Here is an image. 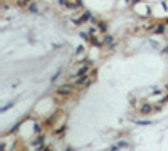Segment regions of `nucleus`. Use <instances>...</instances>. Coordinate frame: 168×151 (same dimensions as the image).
<instances>
[{
  "instance_id": "nucleus-1",
  "label": "nucleus",
  "mask_w": 168,
  "mask_h": 151,
  "mask_svg": "<svg viewBox=\"0 0 168 151\" xmlns=\"http://www.w3.org/2000/svg\"><path fill=\"white\" fill-rule=\"evenodd\" d=\"M72 92H74L72 86H60L59 89H57V94H59V96H71Z\"/></svg>"
},
{
  "instance_id": "nucleus-2",
  "label": "nucleus",
  "mask_w": 168,
  "mask_h": 151,
  "mask_svg": "<svg viewBox=\"0 0 168 151\" xmlns=\"http://www.w3.org/2000/svg\"><path fill=\"white\" fill-rule=\"evenodd\" d=\"M74 84H76V86H84V84H87V76H77Z\"/></svg>"
},
{
  "instance_id": "nucleus-3",
  "label": "nucleus",
  "mask_w": 168,
  "mask_h": 151,
  "mask_svg": "<svg viewBox=\"0 0 168 151\" xmlns=\"http://www.w3.org/2000/svg\"><path fill=\"white\" fill-rule=\"evenodd\" d=\"M89 71H91L89 66H82V67L77 71V76H87V74H89Z\"/></svg>"
},
{
  "instance_id": "nucleus-4",
  "label": "nucleus",
  "mask_w": 168,
  "mask_h": 151,
  "mask_svg": "<svg viewBox=\"0 0 168 151\" xmlns=\"http://www.w3.org/2000/svg\"><path fill=\"white\" fill-rule=\"evenodd\" d=\"M151 111H153V106H151V104L141 106V113H143V114H148V113H151Z\"/></svg>"
},
{
  "instance_id": "nucleus-5",
  "label": "nucleus",
  "mask_w": 168,
  "mask_h": 151,
  "mask_svg": "<svg viewBox=\"0 0 168 151\" xmlns=\"http://www.w3.org/2000/svg\"><path fill=\"white\" fill-rule=\"evenodd\" d=\"M89 19H91V14H89V12H84V14H82V17H81L79 20H76V22H77V24H82V22L89 20Z\"/></svg>"
},
{
  "instance_id": "nucleus-6",
  "label": "nucleus",
  "mask_w": 168,
  "mask_h": 151,
  "mask_svg": "<svg viewBox=\"0 0 168 151\" xmlns=\"http://www.w3.org/2000/svg\"><path fill=\"white\" fill-rule=\"evenodd\" d=\"M13 104H15V101H10V103H7V104H5V106H4V108H2L0 111H2V113H5V111H8L10 108H12Z\"/></svg>"
},
{
  "instance_id": "nucleus-7",
  "label": "nucleus",
  "mask_w": 168,
  "mask_h": 151,
  "mask_svg": "<svg viewBox=\"0 0 168 151\" xmlns=\"http://www.w3.org/2000/svg\"><path fill=\"white\" fill-rule=\"evenodd\" d=\"M42 143H44V136H39L37 139H35V143H34V146L37 148V146H42Z\"/></svg>"
},
{
  "instance_id": "nucleus-8",
  "label": "nucleus",
  "mask_w": 168,
  "mask_h": 151,
  "mask_svg": "<svg viewBox=\"0 0 168 151\" xmlns=\"http://www.w3.org/2000/svg\"><path fill=\"white\" fill-rule=\"evenodd\" d=\"M30 2H32V0H19V5H20V7H27Z\"/></svg>"
},
{
  "instance_id": "nucleus-9",
  "label": "nucleus",
  "mask_w": 168,
  "mask_h": 151,
  "mask_svg": "<svg viewBox=\"0 0 168 151\" xmlns=\"http://www.w3.org/2000/svg\"><path fill=\"white\" fill-rule=\"evenodd\" d=\"M118 146H119V148H129V143H128V141H119Z\"/></svg>"
},
{
  "instance_id": "nucleus-10",
  "label": "nucleus",
  "mask_w": 168,
  "mask_h": 151,
  "mask_svg": "<svg viewBox=\"0 0 168 151\" xmlns=\"http://www.w3.org/2000/svg\"><path fill=\"white\" fill-rule=\"evenodd\" d=\"M165 32V25H158L156 27V34H163Z\"/></svg>"
},
{
  "instance_id": "nucleus-11",
  "label": "nucleus",
  "mask_w": 168,
  "mask_h": 151,
  "mask_svg": "<svg viewBox=\"0 0 168 151\" xmlns=\"http://www.w3.org/2000/svg\"><path fill=\"white\" fill-rule=\"evenodd\" d=\"M82 52H84V47H81V45H79V47L76 49V54H77V55H81Z\"/></svg>"
},
{
  "instance_id": "nucleus-12",
  "label": "nucleus",
  "mask_w": 168,
  "mask_h": 151,
  "mask_svg": "<svg viewBox=\"0 0 168 151\" xmlns=\"http://www.w3.org/2000/svg\"><path fill=\"white\" fill-rule=\"evenodd\" d=\"M104 42H106V44H113V37H111V35H108L106 39H104Z\"/></svg>"
},
{
  "instance_id": "nucleus-13",
  "label": "nucleus",
  "mask_w": 168,
  "mask_h": 151,
  "mask_svg": "<svg viewBox=\"0 0 168 151\" xmlns=\"http://www.w3.org/2000/svg\"><path fill=\"white\" fill-rule=\"evenodd\" d=\"M99 29H101V30H106V25H104V24L101 22V24H99Z\"/></svg>"
},
{
  "instance_id": "nucleus-14",
  "label": "nucleus",
  "mask_w": 168,
  "mask_h": 151,
  "mask_svg": "<svg viewBox=\"0 0 168 151\" xmlns=\"http://www.w3.org/2000/svg\"><path fill=\"white\" fill-rule=\"evenodd\" d=\"M59 3H66V2H64V0H59Z\"/></svg>"
}]
</instances>
